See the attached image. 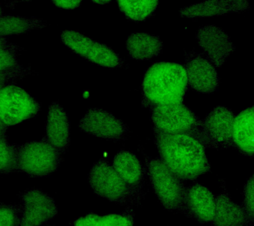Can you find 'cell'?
<instances>
[{"mask_svg":"<svg viewBox=\"0 0 254 226\" xmlns=\"http://www.w3.org/2000/svg\"><path fill=\"white\" fill-rule=\"evenodd\" d=\"M154 143L167 167L182 180H196L211 171L205 148L187 134H166L154 128Z\"/></svg>","mask_w":254,"mask_h":226,"instance_id":"1","label":"cell"},{"mask_svg":"<svg viewBox=\"0 0 254 226\" xmlns=\"http://www.w3.org/2000/svg\"><path fill=\"white\" fill-rule=\"evenodd\" d=\"M189 90L186 69L177 63H155L147 69L142 84V102L150 108L182 104Z\"/></svg>","mask_w":254,"mask_h":226,"instance_id":"2","label":"cell"},{"mask_svg":"<svg viewBox=\"0 0 254 226\" xmlns=\"http://www.w3.org/2000/svg\"><path fill=\"white\" fill-rule=\"evenodd\" d=\"M88 182L96 195L119 205H138L145 194L144 190L128 185L103 158L91 166Z\"/></svg>","mask_w":254,"mask_h":226,"instance_id":"3","label":"cell"},{"mask_svg":"<svg viewBox=\"0 0 254 226\" xmlns=\"http://www.w3.org/2000/svg\"><path fill=\"white\" fill-rule=\"evenodd\" d=\"M146 173L157 198L165 210L189 218L184 180L171 171L160 157L145 156Z\"/></svg>","mask_w":254,"mask_h":226,"instance_id":"4","label":"cell"},{"mask_svg":"<svg viewBox=\"0 0 254 226\" xmlns=\"http://www.w3.org/2000/svg\"><path fill=\"white\" fill-rule=\"evenodd\" d=\"M61 152L45 137L17 146L18 171L31 177L42 178L57 171L63 162Z\"/></svg>","mask_w":254,"mask_h":226,"instance_id":"5","label":"cell"},{"mask_svg":"<svg viewBox=\"0 0 254 226\" xmlns=\"http://www.w3.org/2000/svg\"><path fill=\"white\" fill-rule=\"evenodd\" d=\"M154 129L166 134H187L201 144L202 120L184 104L150 108Z\"/></svg>","mask_w":254,"mask_h":226,"instance_id":"6","label":"cell"},{"mask_svg":"<svg viewBox=\"0 0 254 226\" xmlns=\"http://www.w3.org/2000/svg\"><path fill=\"white\" fill-rule=\"evenodd\" d=\"M40 110L39 103L21 87L0 89V120L7 128L34 118Z\"/></svg>","mask_w":254,"mask_h":226,"instance_id":"7","label":"cell"},{"mask_svg":"<svg viewBox=\"0 0 254 226\" xmlns=\"http://www.w3.org/2000/svg\"><path fill=\"white\" fill-rule=\"evenodd\" d=\"M234 114L230 109L217 106L201 123V144L205 148L226 150L232 146V127Z\"/></svg>","mask_w":254,"mask_h":226,"instance_id":"8","label":"cell"},{"mask_svg":"<svg viewBox=\"0 0 254 226\" xmlns=\"http://www.w3.org/2000/svg\"><path fill=\"white\" fill-rule=\"evenodd\" d=\"M78 128L87 134L109 141L123 140L130 129L123 121L100 108H91L79 123Z\"/></svg>","mask_w":254,"mask_h":226,"instance_id":"9","label":"cell"},{"mask_svg":"<svg viewBox=\"0 0 254 226\" xmlns=\"http://www.w3.org/2000/svg\"><path fill=\"white\" fill-rule=\"evenodd\" d=\"M21 198L19 226H41L57 215L55 200L41 190H26L21 194Z\"/></svg>","mask_w":254,"mask_h":226,"instance_id":"10","label":"cell"},{"mask_svg":"<svg viewBox=\"0 0 254 226\" xmlns=\"http://www.w3.org/2000/svg\"><path fill=\"white\" fill-rule=\"evenodd\" d=\"M185 69L189 86L200 94H211L218 90L220 78L216 67L206 59L192 51L185 54Z\"/></svg>","mask_w":254,"mask_h":226,"instance_id":"11","label":"cell"},{"mask_svg":"<svg viewBox=\"0 0 254 226\" xmlns=\"http://www.w3.org/2000/svg\"><path fill=\"white\" fill-rule=\"evenodd\" d=\"M196 40L206 59L215 67H220L235 51L227 33L216 25H206L198 28Z\"/></svg>","mask_w":254,"mask_h":226,"instance_id":"12","label":"cell"},{"mask_svg":"<svg viewBox=\"0 0 254 226\" xmlns=\"http://www.w3.org/2000/svg\"><path fill=\"white\" fill-rule=\"evenodd\" d=\"M222 192L215 196L213 226H252V221L242 204L232 199L225 182L221 180Z\"/></svg>","mask_w":254,"mask_h":226,"instance_id":"13","label":"cell"},{"mask_svg":"<svg viewBox=\"0 0 254 226\" xmlns=\"http://www.w3.org/2000/svg\"><path fill=\"white\" fill-rule=\"evenodd\" d=\"M45 132L49 144L64 153L71 143L70 124L67 113L58 102L50 105Z\"/></svg>","mask_w":254,"mask_h":226,"instance_id":"14","label":"cell"},{"mask_svg":"<svg viewBox=\"0 0 254 226\" xmlns=\"http://www.w3.org/2000/svg\"><path fill=\"white\" fill-rule=\"evenodd\" d=\"M189 218L200 224L211 222L215 211V196L207 187L194 183L186 189Z\"/></svg>","mask_w":254,"mask_h":226,"instance_id":"15","label":"cell"},{"mask_svg":"<svg viewBox=\"0 0 254 226\" xmlns=\"http://www.w3.org/2000/svg\"><path fill=\"white\" fill-rule=\"evenodd\" d=\"M249 7V1L246 0H211L182 7L179 13L187 18H202L240 12Z\"/></svg>","mask_w":254,"mask_h":226,"instance_id":"16","label":"cell"},{"mask_svg":"<svg viewBox=\"0 0 254 226\" xmlns=\"http://www.w3.org/2000/svg\"><path fill=\"white\" fill-rule=\"evenodd\" d=\"M254 106L242 111L234 118L232 127V146L243 155L253 157L254 154Z\"/></svg>","mask_w":254,"mask_h":226,"instance_id":"17","label":"cell"},{"mask_svg":"<svg viewBox=\"0 0 254 226\" xmlns=\"http://www.w3.org/2000/svg\"><path fill=\"white\" fill-rule=\"evenodd\" d=\"M112 166L128 185L143 189L146 170L136 154L128 151H121L113 158Z\"/></svg>","mask_w":254,"mask_h":226,"instance_id":"18","label":"cell"},{"mask_svg":"<svg viewBox=\"0 0 254 226\" xmlns=\"http://www.w3.org/2000/svg\"><path fill=\"white\" fill-rule=\"evenodd\" d=\"M126 46L131 59L150 60L162 52L163 42L158 36L145 33H134L129 35Z\"/></svg>","mask_w":254,"mask_h":226,"instance_id":"19","label":"cell"},{"mask_svg":"<svg viewBox=\"0 0 254 226\" xmlns=\"http://www.w3.org/2000/svg\"><path fill=\"white\" fill-rule=\"evenodd\" d=\"M47 25L45 21L35 17L1 15L0 16V37L19 35L29 33L34 29H41Z\"/></svg>","mask_w":254,"mask_h":226,"instance_id":"20","label":"cell"},{"mask_svg":"<svg viewBox=\"0 0 254 226\" xmlns=\"http://www.w3.org/2000/svg\"><path fill=\"white\" fill-rule=\"evenodd\" d=\"M134 217L132 208L129 206L121 213L103 216L89 214L77 220L74 226H133Z\"/></svg>","mask_w":254,"mask_h":226,"instance_id":"21","label":"cell"},{"mask_svg":"<svg viewBox=\"0 0 254 226\" xmlns=\"http://www.w3.org/2000/svg\"><path fill=\"white\" fill-rule=\"evenodd\" d=\"M84 59L93 64L106 68H121L124 65V61L112 49L95 41Z\"/></svg>","mask_w":254,"mask_h":226,"instance_id":"22","label":"cell"},{"mask_svg":"<svg viewBox=\"0 0 254 226\" xmlns=\"http://www.w3.org/2000/svg\"><path fill=\"white\" fill-rule=\"evenodd\" d=\"M119 9L127 18L133 21H144L156 11L158 1H117Z\"/></svg>","mask_w":254,"mask_h":226,"instance_id":"23","label":"cell"},{"mask_svg":"<svg viewBox=\"0 0 254 226\" xmlns=\"http://www.w3.org/2000/svg\"><path fill=\"white\" fill-rule=\"evenodd\" d=\"M18 171L17 146L9 142L7 137H0V174Z\"/></svg>","mask_w":254,"mask_h":226,"instance_id":"24","label":"cell"},{"mask_svg":"<svg viewBox=\"0 0 254 226\" xmlns=\"http://www.w3.org/2000/svg\"><path fill=\"white\" fill-rule=\"evenodd\" d=\"M61 38L64 44L83 59L86 56L93 42L90 37L72 30L63 31Z\"/></svg>","mask_w":254,"mask_h":226,"instance_id":"25","label":"cell"},{"mask_svg":"<svg viewBox=\"0 0 254 226\" xmlns=\"http://www.w3.org/2000/svg\"><path fill=\"white\" fill-rule=\"evenodd\" d=\"M21 214L20 205L0 204V226H19Z\"/></svg>","mask_w":254,"mask_h":226,"instance_id":"26","label":"cell"},{"mask_svg":"<svg viewBox=\"0 0 254 226\" xmlns=\"http://www.w3.org/2000/svg\"><path fill=\"white\" fill-rule=\"evenodd\" d=\"M19 50L0 48V72H9L23 68L17 59V53Z\"/></svg>","mask_w":254,"mask_h":226,"instance_id":"27","label":"cell"},{"mask_svg":"<svg viewBox=\"0 0 254 226\" xmlns=\"http://www.w3.org/2000/svg\"><path fill=\"white\" fill-rule=\"evenodd\" d=\"M250 219L254 220V176L252 174L244 186L243 204Z\"/></svg>","mask_w":254,"mask_h":226,"instance_id":"28","label":"cell"},{"mask_svg":"<svg viewBox=\"0 0 254 226\" xmlns=\"http://www.w3.org/2000/svg\"><path fill=\"white\" fill-rule=\"evenodd\" d=\"M33 74L31 67H23L20 70L0 72V89L4 87L13 85L17 81L22 80L28 75Z\"/></svg>","mask_w":254,"mask_h":226,"instance_id":"29","label":"cell"},{"mask_svg":"<svg viewBox=\"0 0 254 226\" xmlns=\"http://www.w3.org/2000/svg\"><path fill=\"white\" fill-rule=\"evenodd\" d=\"M53 3L61 8L73 9L78 7L81 5V1H53Z\"/></svg>","mask_w":254,"mask_h":226,"instance_id":"30","label":"cell"},{"mask_svg":"<svg viewBox=\"0 0 254 226\" xmlns=\"http://www.w3.org/2000/svg\"><path fill=\"white\" fill-rule=\"evenodd\" d=\"M0 48L10 49H20L17 45L9 42L5 37H0Z\"/></svg>","mask_w":254,"mask_h":226,"instance_id":"31","label":"cell"},{"mask_svg":"<svg viewBox=\"0 0 254 226\" xmlns=\"http://www.w3.org/2000/svg\"><path fill=\"white\" fill-rule=\"evenodd\" d=\"M7 128V127H6L0 120V137H7L6 134Z\"/></svg>","mask_w":254,"mask_h":226,"instance_id":"32","label":"cell"},{"mask_svg":"<svg viewBox=\"0 0 254 226\" xmlns=\"http://www.w3.org/2000/svg\"><path fill=\"white\" fill-rule=\"evenodd\" d=\"M95 3H99V4H104V3H107L110 2V1H93Z\"/></svg>","mask_w":254,"mask_h":226,"instance_id":"33","label":"cell"},{"mask_svg":"<svg viewBox=\"0 0 254 226\" xmlns=\"http://www.w3.org/2000/svg\"><path fill=\"white\" fill-rule=\"evenodd\" d=\"M3 8H2L1 4V3H0V16H1V15H3Z\"/></svg>","mask_w":254,"mask_h":226,"instance_id":"34","label":"cell"},{"mask_svg":"<svg viewBox=\"0 0 254 226\" xmlns=\"http://www.w3.org/2000/svg\"><path fill=\"white\" fill-rule=\"evenodd\" d=\"M51 226V225H46V226Z\"/></svg>","mask_w":254,"mask_h":226,"instance_id":"35","label":"cell"},{"mask_svg":"<svg viewBox=\"0 0 254 226\" xmlns=\"http://www.w3.org/2000/svg\"></svg>","mask_w":254,"mask_h":226,"instance_id":"36","label":"cell"}]
</instances>
